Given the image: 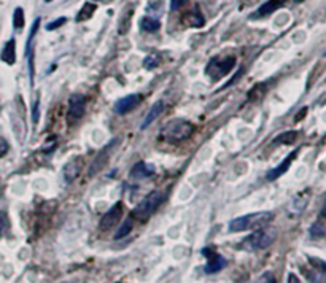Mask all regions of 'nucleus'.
Segmentation results:
<instances>
[{
    "instance_id": "23",
    "label": "nucleus",
    "mask_w": 326,
    "mask_h": 283,
    "mask_svg": "<svg viewBox=\"0 0 326 283\" xmlns=\"http://www.w3.org/2000/svg\"><path fill=\"white\" fill-rule=\"evenodd\" d=\"M13 25H15V29H21L24 25V11H23V8L15 10V15H13Z\"/></svg>"
},
{
    "instance_id": "36",
    "label": "nucleus",
    "mask_w": 326,
    "mask_h": 283,
    "mask_svg": "<svg viewBox=\"0 0 326 283\" xmlns=\"http://www.w3.org/2000/svg\"><path fill=\"white\" fill-rule=\"evenodd\" d=\"M325 56H326V53H325Z\"/></svg>"
},
{
    "instance_id": "27",
    "label": "nucleus",
    "mask_w": 326,
    "mask_h": 283,
    "mask_svg": "<svg viewBox=\"0 0 326 283\" xmlns=\"http://www.w3.org/2000/svg\"><path fill=\"white\" fill-rule=\"evenodd\" d=\"M8 150H10V145H8V142H6L3 137H0V158H3L6 153H8Z\"/></svg>"
},
{
    "instance_id": "32",
    "label": "nucleus",
    "mask_w": 326,
    "mask_h": 283,
    "mask_svg": "<svg viewBox=\"0 0 326 283\" xmlns=\"http://www.w3.org/2000/svg\"><path fill=\"white\" fill-rule=\"evenodd\" d=\"M94 2H102V3H108V2H112V0H94Z\"/></svg>"
},
{
    "instance_id": "19",
    "label": "nucleus",
    "mask_w": 326,
    "mask_h": 283,
    "mask_svg": "<svg viewBox=\"0 0 326 283\" xmlns=\"http://www.w3.org/2000/svg\"><path fill=\"white\" fill-rule=\"evenodd\" d=\"M94 11H95V5H93V3H86V5H83V8L80 10L78 16H76V23L88 21V19L94 15Z\"/></svg>"
},
{
    "instance_id": "15",
    "label": "nucleus",
    "mask_w": 326,
    "mask_h": 283,
    "mask_svg": "<svg viewBox=\"0 0 326 283\" xmlns=\"http://www.w3.org/2000/svg\"><path fill=\"white\" fill-rule=\"evenodd\" d=\"M0 57H2L3 62L10 64V66H13V64L16 62V42H15V38H11V40H8L5 43Z\"/></svg>"
},
{
    "instance_id": "30",
    "label": "nucleus",
    "mask_w": 326,
    "mask_h": 283,
    "mask_svg": "<svg viewBox=\"0 0 326 283\" xmlns=\"http://www.w3.org/2000/svg\"><path fill=\"white\" fill-rule=\"evenodd\" d=\"M261 280H266V282H274V279H272V274L271 272H266V274H263V279Z\"/></svg>"
},
{
    "instance_id": "7",
    "label": "nucleus",
    "mask_w": 326,
    "mask_h": 283,
    "mask_svg": "<svg viewBox=\"0 0 326 283\" xmlns=\"http://www.w3.org/2000/svg\"><path fill=\"white\" fill-rule=\"evenodd\" d=\"M121 216H123V204L116 202L112 209H108L105 212L104 216H102L100 224H99L100 229L102 231H108L112 226H116L118 221L121 220Z\"/></svg>"
},
{
    "instance_id": "20",
    "label": "nucleus",
    "mask_w": 326,
    "mask_h": 283,
    "mask_svg": "<svg viewBox=\"0 0 326 283\" xmlns=\"http://www.w3.org/2000/svg\"><path fill=\"white\" fill-rule=\"evenodd\" d=\"M132 224H134L132 218H127V220L119 226V229L116 231V233H115V239L119 240V239H123V237H126L132 231Z\"/></svg>"
},
{
    "instance_id": "12",
    "label": "nucleus",
    "mask_w": 326,
    "mask_h": 283,
    "mask_svg": "<svg viewBox=\"0 0 326 283\" xmlns=\"http://www.w3.org/2000/svg\"><path fill=\"white\" fill-rule=\"evenodd\" d=\"M298 153H299V151H298V150H295V151H293L291 154H288V156H286V158L282 161V164L277 165L276 169H271L269 172H267V180H269V182H274V180H277L279 177H282L283 173L290 169V165H291L293 161L296 159Z\"/></svg>"
},
{
    "instance_id": "24",
    "label": "nucleus",
    "mask_w": 326,
    "mask_h": 283,
    "mask_svg": "<svg viewBox=\"0 0 326 283\" xmlns=\"http://www.w3.org/2000/svg\"><path fill=\"white\" fill-rule=\"evenodd\" d=\"M10 229V218L5 212L0 210V234H5Z\"/></svg>"
},
{
    "instance_id": "35",
    "label": "nucleus",
    "mask_w": 326,
    "mask_h": 283,
    "mask_svg": "<svg viewBox=\"0 0 326 283\" xmlns=\"http://www.w3.org/2000/svg\"><path fill=\"white\" fill-rule=\"evenodd\" d=\"M45 2H53V0H45Z\"/></svg>"
},
{
    "instance_id": "17",
    "label": "nucleus",
    "mask_w": 326,
    "mask_h": 283,
    "mask_svg": "<svg viewBox=\"0 0 326 283\" xmlns=\"http://www.w3.org/2000/svg\"><path fill=\"white\" fill-rule=\"evenodd\" d=\"M186 24H189V25H193V27H202L204 24H206V19H204V16L201 15V11H199V8H194V10H191L189 13H188V16H186Z\"/></svg>"
},
{
    "instance_id": "4",
    "label": "nucleus",
    "mask_w": 326,
    "mask_h": 283,
    "mask_svg": "<svg viewBox=\"0 0 326 283\" xmlns=\"http://www.w3.org/2000/svg\"><path fill=\"white\" fill-rule=\"evenodd\" d=\"M164 201V194L161 191H151L140 201L136 209L132 210V216L139 221H146L158 210L159 205Z\"/></svg>"
},
{
    "instance_id": "16",
    "label": "nucleus",
    "mask_w": 326,
    "mask_h": 283,
    "mask_svg": "<svg viewBox=\"0 0 326 283\" xmlns=\"http://www.w3.org/2000/svg\"><path fill=\"white\" fill-rule=\"evenodd\" d=\"M163 110H164V104L161 100H158L156 104H153V107L150 108V112H148V115L145 117V119H143V123H142V129H146L151 123H155V121L161 117V113H163Z\"/></svg>"
},
{
    "instance_id": "10",
    "label": "nucleus",
    "mask_w": 326,
    "mask_h": 283,
    "mask_svg": "<svg viewBox=\"0 0 326 283\" xmlns=\"http://www.w3.org/2000/svg\"><path fill=\"white\" fill-rule=\"evenodd\" d=\"M38 25H40V18L35 19L34 25L29 32V40H27V47H25V56H27V64H29V76H30V83L34 85V54H32V40L38 30Z\"/></svg>"
},
{
    "instance_id": "28",
    "label": "nucleus",
    "mask_w": 326,
    "mask_h": 283,
    "mask_svg": "<svg viewBox=\"0 0 326 283\" xmlns=\"http://www.w3.org/2000/svg\"><path fill=\"white\" fill-rule=\"evenodd\" d=\"M66 21H67V18H59V19H56V21H53L51 24L47 25V30H54V29L59 27V25H62Z\"/></svg>"
},
{
    "instance_id": "9",
    "label": "nucleus",
    "mask_w": 326,
    "mask_h": 283,
    "mask_svg": "<svg viewBox=\"0 0 326 283\" xmlns=\"http://www.w3.org/2000/svg\"><path fill=\"white\" fill-rule=\"evenodd\" d=\"M140 104V95L137 94H129L126 97H121L116 104H115V112L118 115H126L131 110H134Z\"/></svg>"
},
{
    "instance_id": "11",
    "label": "nucleus",
    "mask_w": 326,
    "mask_h": 283,
    "mask_svg": "<svg viewBox=\"0 0 326 283\" xmlns=\"http://www.w3.org/2000/svg\"><path fill=\"white\" fill-rule=\"evenodd\" d=\"M155 170H156L155 165L148 164V163H143L142 161V163H137L136 165L132 167L129 175L134 180H145V178H150V177L155 175Z\"/></svg>"
},
{
    "instance_id": "14",
    "label": "nucleus",
    "mask_w": 326,
    "mask_h": 283,
    "mask_svg": "<svg viewBox=\"0 0 326 283\" xmlns=\"http://www.w3.org/2000/svg\"><path fill=\"white\" fill-rule=\"evenodd\" d=\"M283 5V0H267L266 3H263L258 8V11L255 13L253 18H264V16H269L272 15L274 11L279 10L280 6Z\"/></svg>"
},
{
    "instance_id": "2",
    "label": "nucleus",
    "mask_w": 326,
    "mask_h": 283,
    "mask_svg": "<svg viewBox=\"0 0 326 283\" xmlns=\"http://www.w3.org/2000/svg\"><path fill=\"white\" fill-rule=\"evenodd\" d=\"M277 239V229L269 224H264L258 231H255L253 234L245 237L244 242L240 243V248H244L245 252H256V250L267 248L271 243Z\"/></svg>"
},
{
    "instance_id": "6",
    "label": "nucleus",
    "mask_w": 326,
    "mask_h": 283,
    "mask_svg": "<svg viewBox=\"0 0 326 283\" xmlns=\"http://www.w3.org/2000/svg\"><path fill=\"white\" fill-rule=\"evenodd\" d=\"M202 255L207 258V264H206V267H204L206 274H216V272H220L221 269H225L228 264L225 256H221L220 253L213 252V250H210V248H202Z\"/></svg>"
},
{
    "instance_id": "5",
    "label": "nucleus",
    "mask_w": 326,
    "mask_h": 283,
    "mask_svg": "<svg viewBox=\"0 0 326 283\" xmlns=\"http://www.w3.org/2000/svg\"><path fill=\"white\" fill-rule=\"evenodd\" d=\"M235 67V57L228 56V57H215L206 67V73L212 81H218L223 76L231 73V70Z\"/></svg>"
},
{
    "instance_id": "3",
    "label": "nucleus",
    "mask_w": 326,
    "mask_h": 283,
    "mask_svg": "<svg viewBox=\"0 0 326 283\" xmlns=\"http://www.w3.org/2000/svg\"><path fill=\"white\" fill-rule=\"evenodd\" d=\"M194 132V126L186 119L177 118V119H170L169 123H165L161 129V137L169 142V143H178V142H183L185 139H188L193 136Z\"/></svg>"
},
{
    "instance_id": "34",
    "label": "nucleus",
    "mask_w": 326,
    "mask_h": 283,
    "mask_svg": "<svg viewBox=\"0 0 326 283\" xmlns=\"http://www.w3.org/2000/svg\"><path fill=\"white\" fill-rule=\"evenodd\" d=\"M296 3H301V2H304V0H295Z\"/></svg>"
},
{
    "instance_id": "33",
    "label": "nucleus",
    "mask_w": 326,
    "mask_h": 283,
    "mask_svg": "<svg viewBox=\"0 0 326 283\" xmlns=\"http://www.w3.org/2000/svg\"><path fill=\"white\" fill-rule=\"evenodd\" d=\"M290 277H291V279H288V280H291V282H298V279H295V275H293V274L290 275Z\"/></svg>"
},
{
    "instance_id": "21",
    "label": "nucleus",
    "mask_w": 326,
    "mask_h": 283,
    "mask_svg": "<svg viewBox=\"0 0 326 283\" xmlns=\"http://www.w3.org/2000/svg\"><path fill=\"white\" fill-rule=\"evenodd\" d=\"M298 139V132L296 131H288V132H285V134H282V136H279L276 140H274V143H283V145H290V143H293Z\"/></svg>"
},
{
    "instance_id": "25",
    "label": "nucleus",
    "mask_w": 326,
    "mask_h": 283,
    "mask_svg": "<svg viewBox=\"0 0 326 283\" xmlns=\"http://www.w3.org/2000/svg\"><path fill=\"white\" fill-rule=\"evenodd\" d=\"M159 66V59H158V56H146L145 57V61H143V67L146 69V70H153V69H156Z\"/></svg>"
},
{
    "instance_id": "26",
    "label": "nucleus",
    "mask_w": 326,
    "mask_h": 283,
    "mask_svg": "<svg viewBox=\"0 0 326 283\" xmlns=\"http://www.w3.org/2000/svg\"><path fill=\"white\" fill-rule=\"evenodd\" d=\"M309 233H310L312 237H314V239H318V237H323V236L326 234V229H325L323 224H318V223H317V224H314V226L310 228Z\"/></svg>"
},
{
    "instance_id": "29",
    "label": "nucleus",
    "mask_w": 326,
    "mask_h": 283,
    "mask_svg": "<svg viewBox=\"0 0 326 283\" xmlns=\"http://www.w3.org/2000/svg\"><path fill=\"white\" fill-rule=\"evenodd\" d=\"M188 0H170V10H178L186 3Z\"/></svg>"
},
{
    "instance_id": "1",
    "label": "nucleus",
    "mask_w": 326,
    "mask_h": 283,
    "mask_svg": "<svg viewBox=\"0 0 326 283\" xmlns=\"http://www.w3.org/2000/svg\"><path fill=\"white\" fill-rule=\"evenodd\" d=\"M274 220L272 212H255V213H248L244 216H237L229 221V231L231 233H244L248 229H256L269 224Z\"/></svg>"
},
{
    "instance_id": "22",
    "label": "nucleus",
    "mask_w": 326,
    "mask_h": 283,
    "mask_svg": "<svg viewBox=\"0 0 326 283\" xmlns=\"http://www.w3.org/2000/svg\"><path fill=\"white\" fill-rule=\"evenodd\" d=\"M112 146H113V143H110V145H108V146H105V148H104V153H102V156H97V158H95L94 164H93V169L89 170V173H91V175H93V173H94L95 170H97V169H100V167L104 165V161H105V159L108 158V150H110Z\"/></svg>"
},
{
    "instance_id": "31",
    "label": "nucleus",
    "mask_w": 326,
    "mask_h": 283,
    "mask_svg": "<svg viewBox=\"0 0 326 283\" xmlns=\"http://www.w3.org/2000/svg\"><path fill=\"white\" fill-rule=\"evenodd\" d=\"M305 113H307V108H305V107H304V108H303V110H301V113H299V115H298V117L295 118V121H299V119H301V118H304V117H305Z\"/></svg>"
},
{
    "instance_id": "8",
    "label": "nucleus",
    "mask_w": 326,
    "mask_h": 283,
    "mask_svg": "<svg viewBox=\"0 0 326 283\" xmlns=\"http://www.w3.org/2000/svg\"><path fill=\"white\" fill-rule=\"evenodd\" d=\"M86 108V99L81 94H73L69 102V121H78L85 115Z\"/></svg>"
},
{
    "instance_id": "13",
    "label": "nucleus",
    "mask_w": 326,
    "mask_h": 283,
    "mask_svg": "<svg viewBox=\"0 0 326 283\" xmlns=\"http://www.w3.org/2000/svg\"><path fill=\"white\" fill-rule=\"evenodd\" d=\"M81 158H75L72 161H69V163L64 165V178H66L67 183H72L73 180L80 175V170H81Z\"/></svg>"
},
{
    "instance_id": "18",
    "label": "nucleus",
    "mask_w": 326,
    "mask_h": 283,
    "mask_svg": "<svg viewBox=\"0 0 326 283\" xmlns=\"http://www.w3.org/2000/svg\"><path fill=\"white\" fill-rule=\"evenodd\" d=\"M161 27V23L158 21L156 18H142L140 19V29L145 30V32H156Z\"/></svg>"
}]
</instances>
